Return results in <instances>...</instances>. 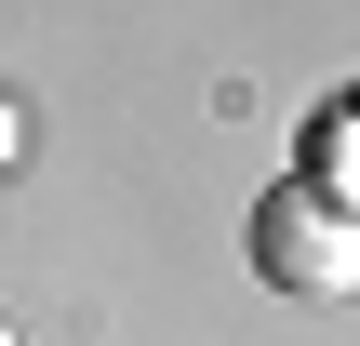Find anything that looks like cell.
<instances>
[{
	"label": "cell",
	"instance_id": "cell-1",
	"mask_svg": "<svg viewBox=\"0 0 360 346\" xmlns=\"http://www.w3.org/2000/svg\"><path fill=\"white\" fill-rule=\"evenodd\" d=\"M254 280L294 307H347L360 293V200L334 187H267L254 200Z\"/></svg>",
	"mask_w": 360,
	"mask_h": 346
},
{
	"label": "cell",
	"instance_id": "cell-2",
	"mask_svg": "<svg viewBox=\"0 0 360 346\" xmlns=\"http://www.w3.org/2000/svg\"><path fill=\"white\" fill-rule=\"evenodd\" d=\"M13 147H27V120H13V93H0V173H13Z\"/></svg>",
	"mask_w": 360,
	"mask_h": 346
},
{
	"label": "cell",
	"instance_id": "cell-3",
	"mask_svg": "<svg viewBox=\"0 0 360 346\" xmlns=\"http://www.w3.org/2000/svg\"><path fill=\"white\" fill-rule=\"evenodd\" d=\"M0 346H13V320H0Z\"/></svg>",
	"mask_w": 360,
	"mask_h": 346
}]
</instances>
